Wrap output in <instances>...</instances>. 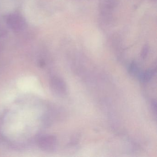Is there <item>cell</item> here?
Listing matches in <instances>:
<instances>
[{
  "label": "cell",
  "instance_id": "obj_1",
  "mask_svg": "<svg viewBox=\"0 0 157 157\" xmlns=\"http://www.w3.org/2000/svg\"><path fill=\"white\" fill-rule=\"evenodd\" d=\"M52 91L59 95H65L67 93V85L64 81L58 77H55L51 82Z\"/></svg>",
  "mask_w": 157,
  "mask_h": 157
},
{
  "label": "cell",
  "instance_id": "obj_2",
  "mask_svg": "<svg viewBox=\"0 0 157 157\" xmlns=\"http://www.w3.org/2000/svg\"><path fill=\"white\" fill-rule=\"evenodd\" d=\"M39 147L46 151H52L55 149L56 145V139L53 136L43 137L39 142Z\"/></svg>",
  "mask_w": 157,
  "mask_h": 157
},
{
  "label": "cell",
  "instance_id": "obj_3",
  "mask_svg": "<svg viewBox=\"0 0 157 157\" xmlns=\"http://www.w3.org/2000/svg\"><path fill=\"white\" fill-rule=\"evenodd\" d=\"M156 70L154 69H151L144 72H141L139 76L140 78L143 82H148L152 78L154 74L156 73Z\"/></svg>",
  "mask_w": 157,
  "mask_h": 157
},
{
  "label": "cell",
  "instance_id": "obj_4",
  "mask_svg": "<svg viewBox=\"0 0 157 157\" xmlns=\"http://www.w3.org/2000/svg\"><path fill=\"white\" fill-rule=\"evenodd\" d=\"M129 74L133 76H137L138 77L140 76V71H139L138 67L137 66L135 63H132L129 68L128 70Z\"/></svg>",
  "mask_w": 157,
  "mask_h": 157
}]
</instances>
